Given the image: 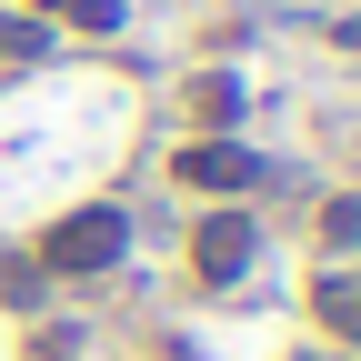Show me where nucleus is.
Instances as JSON below:
<instances>
[{"label":"nucleus","mask_w":361,"mask_h":361,"mask_svg":"<svg viewBox=\"0 0 361 361\" xmlns=\"http://www.w3.org/2000/svg\"><path fill=\"white\" fill-rule=\"evenodd\" d=\"M121 251H130V221H121L111 201H90V211L51 221V241H40V271H61V281H101V271H121Z\"/></svg>","instance_id":"f257e3e1"},{"label":"nucleus","mask_w":361,"mask_h":361,"mask_svg":"<svg viewBox=\"0 0 361 361\" xmlns=\"http://www.w3.org/2000/svg\"><path fill=\"white\" fill-rule=\"evenodd\" d=\"M251 251H261L251 211H211L201 231H191V271H201V281H241V271H251Z\"/></svg>","instance_id":"f03ea898"},{"label":"nucleus","mask_w":361,"mask_h":361,"mask_svg":"<svg viewBox=\"0 0 361 361\" xmlns=\"http://www.w3.org/2000/svg\"><path fill=\"white\" fill-rule=\"evenodd\" d=\"M171 171H180V180H191V191H231V201L251 191V180H261V161H251L241 141H191V151H180Z\"/></svg>","instance_id":"7ed1b4c3"},{"label":"nucleus","mask_w":361,"mask_h":361,"mask_svg":"<svg viewBox=\"0 0 361 361\" xmlns=\"http://www.w3.org/2000/svg\"><path fill=\"white\" fill-rule=\"evenodd\" d=\"M311 311H322V322L361 351V281H341V271H331V281H311Z\"/></svg>","instance_id":"20e7f679"},{"label":"nucleus","mask_w":361,"mask_h":361,"mask_svg":"<svg viewBox=\"0 0 361 361\" xmlns=\"http://www.w3.org/2000/svg\"><path fill=\"white\" fill-rule=\"evenodd\" d=\"M51 51V20H30V11H0V61H40Z\"/></svg>","instance_id":"39448f33"},{"label":"nucleus","mask_w":361,"mask_h":361,"mask_svg":"<svg viewBox=\"0 0 361 361\" xmlns=\"http://www.w3.org/2000/svg\"><path fill=\"white\" fill-rule=\"evenodd\" d=\"M191 121H201V130L241 121V80H201V90H191Z\"/></svg>","instance_id":"423d86ee"},{"label":"nucleus","mask_w":361,"mask_h":361,"mask_svg":"<svg viewBox=\"0 0 361 361\" xmlns=\"http://www.w3.org/2000/svg\"><path fill=\"white\" fill-rule=\"evenodd\" d=\"M61 30H80V40L121 30V0H61Z\"/></svg>","instance_id":"0eeeda50"},{"label":"nucleus","mask_w":361,"mask_h":361,"mask_svg":"<svg viewBox=\"0 0 361 361\" xmlns=\"http://www.w3.org/2000/svg\"><path fill=\"white\" fill-rule=\"evenodd\" d=\"M322 231H331V241H361V201H331V211H322Z\"/></svg>","instance_id":"6e6552de"},{"label":"nucleus","mask_w":361,"mask_h":361,"mask_svg":"<svg viewBox=\"0 0 361 361\" xmlns=\"http://www.w3.org/2000/svg\"><path fill=\"white\" fill-rule=\"evenodd\" d=\"M301 361H331V351H301Z\"/></svg>","instance_id":"1a4fd4ad"}]
</instances>
